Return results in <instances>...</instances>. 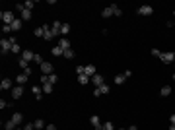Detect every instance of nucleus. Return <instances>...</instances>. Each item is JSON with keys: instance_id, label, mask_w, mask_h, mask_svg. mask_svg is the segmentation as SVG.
<instances>
[{"instance_id": "cd10ccee", "label": "nucleus", "mask_w": 175, "mask_h": 130, "mask_svg": "<svg viewBox=\"0 0 175 130\" xmlns=\"http://www.w3.org/2000/svg\"><path fill=\"white\" fill-rule=\"evenodd\" d=\"M97 89H99V93H101V95H107V93H109V85L103 84V85H99Z\"/></svg>"}, {"instance_id": "72a5a7b5", "label": "nucleus", "mask_w": 175, "mask_h": 130, "mask_svg": "<svg viewBox=\"0 0 175 130\" xmlns=\"http://www.w3.org/2000/svg\"><path fill=\"white\" fill-rule=\"evenodd\" d=\"M33 33H35V37H43V25H41V27H35V29H33Z\"/></svg>"}, {"instance_id": "1a4fd4ad", "label": "nucleus", "mask_w": 175, "mask_h": 130, "mask_svg": "<svg viewBox=\"0 0 175 130\" xmlns=\"http://www.w3.org/2000/svg\"><path fill=\"white\" fill-rule=\"evenodd\" d=\"M138 14H140V16H152V14H154V8L152 6H140L138 8Z\"/></svg>"}, {"instance_id": "de8ad7c7", "label": "nucleus", "mask_w": 175, "mask_h": 130, "mask_svg": "<svg viewBox=\"0 0 175 130\" xmlns=\"http://www.w3.org/2000/svg\"><path fill=\"white\" fill-rule=\"evenodd\" d=\"M127 130H138V126H134V124H132V126H129Z\"/></svg>"}, {"instance_id": "ea45409f", "label": "nucleus", "mask_w": 175, "mask_h": 130, "mask_svg": "<svg viewBox=\"0 0 175 130\" xmlns=\"http://www.w3.org/2000/svg\"><path fill=\"white\" fill-rule=\"evenodd\" d=\"M150 52H152V56H156V58H160V56H162V52L158 51V49H152Z\"/></svg>"}, {"instance_id": "b1692460", "label": "nucleus", "mask_w": 175, "mask_h": 130, "mask_svg": "<svg viewBox=\"0 0 175 130\" xmlns=\"http://www.w3.org/2000/svg\"><path fill=\"white\" fill-rule=\"evenodd\" d=\"M18 64H19V68H24V70H27V68H29V62H27V60H24L21 56L18 58Z\"/></svg>"}, {"instance_id": "9d476101", "label": "nucleus", "mask_w": 175, "mask_h": 130, "mask_svg": "<svg viewBox=\"0 0 175 130\" xmlns=\"http://www.w3.org/2000/svg\"><path fill=\"white\" fill-rule=\"evenodd\" d=\"M91 84H95V87H99V85L105 84V80L101 74H95V76H91Z\"/></svg>"}, {"instance_id": "864d4df0", "label": "nucleus", "mask_w": 175, "mask_h": 130, "mask_svg": "<svg viewBox=\"0 0 175 130\" xmlns=\"http://www.w3.org/2000/svg\"><path fill=\"white\" fill-rule=\"evenodd\" d=\"M173 16H175V12H173Z\"/></svg>"}, {"instance_id": "c03bdc74", "label": "nucleus", "mask_w": 175, "mask_h": 130, "mask_svg": "<svg viewBox=\"0 0 175 130\" xmlns=\"http://www.w3.org/2000/svg\"><path fill=\"white\" fill-rule=\"evenodd\" d=\"M123 74H125V78H130V76H132V72H130V70H125Z\"/></svg>"}, {"instance_id": "6ab92c4d", "label": "nucleus", "mask_w": 175, "mask_h": 130, "mask_svg": "<svg viewBox=\"0 0 175 130\" xmlns=\"http://www.w3.org/2000/svg\"><path fill=\"white\" fill-rule=\"evenodd\" d=\"M51 54L53 56H62V54H64V51H62V49H60V47H53V51H51Z\"/></svg>"}, {"instance_id": "c9c22d12", "label": "nucleus", "mask_w": 175, "mask_h": 130, "mask_svg": "<svg viewBox=\"0 0 175 130\" xmlns=\"http://www.w3.org/2000/svg\"><path fill=\"white\" fill-rule=\"evenodd\" d=\"M2 33H4V35L12 33V25H2Z\"/></svg>"}, {"instance_id": "423d86ee", "label": "nucleus", "mask_w": 175, "mask_h": 130, "mask_svg": "<svg viewBox=\"0 0 175 130\" xmlns=\"http://www.w3.org/2000/svg\"><path fill=\"white\" fill-rule=\"evenodd\" d=\"M24 95V85H16V87H12V99H19Z\"/></svg>"}, {"instance_id": "4be33fe9", "label": "nucleus", "mask_w": 175, "mask_h": 130, "mask_svg": "<svg viewBox=\"0 0 175 130\" xmlns=\"http://www.w3.org/2000/svg\"><path fill=\"white\" fill-rule=\"evenodd\" d=\"M19 16H21V20H31V16H33V14H31V10H24V12H21V14H19Z\"/></svg>"}, {"instance_id": "a19ab883", "label": "nucleus", "mask_w": 175, "mask_h": 130, "mask_svg": "<svg viewBox=\"0 0 175 130\" xmlns=\"http://www.w3.org/2000/svg\"><path fill=\"white\" fill-rule=\"evenodd\" d=\"M74 70H76V74H78V76H80V74H84L86 66H76V68H74Z\"/></svg>"}, {"instance_id": "39448f33", "label": "nucleus", "mask_w": 175, "mask_h": 130, "mask_svg": "<svg viewBox=\"0 0 175 130\" xmlns=\"http://www.w3.org/2000/svg\"><path fill=\"white\" fill-rule=\"evenodd\" d=\"M43 39H45V41L55 39V33H53V29L49 25H43Z\"/></svg>"}, {"instance_id": "37998d69", "label": "nucleus", "mask_w": 175, "mask_h": 130, "mask_svg": "<svg viewBox=\"0 0 175 130\" xmlns=\"http://www.w3.org/2000/svg\"><path fill=\"white\" fill-rule=\"evenodd\" d=\"M6 107H8V103L4 101V99H2V101H0V109H6Z\"/></svg>"}, {"instance_id": "f257e3e1", "label": "nucleus", "mask_w": 175, "mask_h": 130, "mask_svg": "<svg viewBox=\"0 0 175 130\" xmlns=\"http://www.w3.org/2000/svg\"><path fill=\"white\" fill-rule=\"evenodd\" d=\"M0 20L4 21V25H12L14 21H16V16H14V12H10V10H4V12L0 14Z\"/></svg>"}, {"instance_id": "a18cd8bd", "label": "nucleus", "mask_w": 175, "mask_h": 130, "mask_svg": "<svg viewBox=\"0 0 175 130\" xmlns=\"http://www.w3.org/2000/svg\"><path fill=\"white\" fill-rule=\"evenodd\" d=\"M45 130H57V126H55V124H47Z\"/></svg>"}, {"instance_id": "f3484780", "label": "nucleus", "mask_w": 175, "mask_h": 130, "mask_svg": "<svg viewBox=\"0 0 175 130\" xmlns=\"http://www.w3.org/2000/svg\"><path fill=\"white\" fill-rule=\"evenodd\" d=\"M31 91H33V95H35V99H41V97H43V87H39V85H33Z\"/></svg>"}, {"instance_id": "5701e85b", "label": "nucleus", "mask_w": 175, "mask_h": 130, "mask_svg": "<svg viewBox=\"0 0 175 130\" xmlns=\"http://www.w3.org/2000/svg\"><path fill=\"white\" fill-rule=\"evenodd\" d=\"M70 33V23H62V27H60V35H68Z\"/></svg>"}, {"instance_id": "ddd939ff", "label": "nucleus", "mask_w": 175, "mask_h": 130, "mask_svg": "<svg viewBox=\"0 0 175 130\" xmlns=\"http://www.w3.org/2000/svg\"><path fill=\"white\" fill-rule=\"evenodd\" d=\"M60 27H62V21H53V33H55V37H58L60 35Z\"/></svg>"}, {"instance_id": "393cba45", "label": "nucleus", "mask_w": 175, "mask_h": 130, "mask_svg": "<svg viewBox=\"0 0 175 130\" xmlns=\"http://www.w3.org/2000/svg\"><path fill=\"white\" fill-rule=\"evenodd\" d=\"M111 16H113V10H111V6H107L103 12H101V18H111Z\"/></svg>"}, {"instance_id": "6e6552de", "label": "nucleus", "mask_w": 175, "mask_h": 130, "mask_svg": "<svg viewBox=\"0 0 175 130\" xmlns=\"http://www.w3.org/2000/svg\"><path fill=\"white\" fill-rule=\"evenodd\" d=\"M84 74L88 76V78H91V76H95L97 74V68L93 64H86V70H84Z\"/></svg>"}, {"instance_id": "dca6fc26", "label": "nucleus", "mask_w": 175, "mask_h": 130, "mask_svg": "<svg viewBox=\"0 0 175 130\" xmlns=\"http://www.w3.org/2000/svg\"><path fill=\"white\" fill-rule=\"evenodd\" d=\"M0 89H2V91H4V89H12V80L4 78L2 82H0Z\"/></svg>"}, {"instance_id": "4468645a", "label": "nucleus", "mask_w": 175, "mask_h": 130, "mask_svg": "<svg viewBox=\"0 0 175 130\" xmlns=\"http://www.w3.org/2000/svg\"><path fill=\"white\" fill-rule=\"evenodd\" d=\"M21 58L27 60V62H31V60L35 58V52H33V51H24V52H21Z\"/></svg>"}, {"instance_id": "7ed1b4c3", "label": "nucleus", "mask_w": 175, "mask_h": 130, "mask_svg": "<svg viewBox=\"0 0 175 130\" xmlns=\"http://www.w3.org/2000/svg\"><path fill=\"white\" fill-rule=\"evenodd\" d=\"M160 60H162L163 64H171V62L175 60V52H162Z\"/></svg>"}, {"instance_id": "f03ea898", "label": "nucleus", "mask_w": 175, "mask_h": 130, "mask_svg": "<svg viewBox=\"0 0 175 130\" xmlns=\"http://www.w3.org/2000/svg\"><path fill=\"white\" fill-rule=\"evenodd\" d=\"M0 49H2V54L10 52V51H12V41L8 39V37H4V39L0 41Z\"/></svg>"}, {"instance_id": "7c9ffc66", "label": "nucleus", "mask_w": 175, "mask_h": 130, "mask_svg": "<svg viewBox=\"0 0 175 130\" xmlns=\"http://www.w3.org/2000/svg\"><path fill=\"white\" fill-rule=\"evenodd\" d=\"M43 93H53V84H43Z\"/></svg>"}, {"instance_id": "9b49d317", "label": "nucleus", "mask_w": 175, "mask_h": 130, "mask_svg": "<svg viewBox=\"0 0 175 130\" xmlns=\"http://www.w3.org/2000/svg\"><path fill=\"white\" fill-rule=\"evenodd\" d=\"M27 78H29V76H27L26 72H21V74H18V76H16V84H18V85L27 84Z\"/></svg>"}, {"instance_id": "a878e982", "label": "nucleus", "mask_w": 175, "mask_h": 130, "mask_svg": "<svg viewBox=\"0 0 175 130\" xmlns=\"http://www.w3.org/2000/svg\"><path fill=\"white\" fill-rule=\"evenodd\" d=\"M21 29V21H19V18H16V21L12 23V31H19Z\"/></svg>"}, {"instance_id": "c85d7f7f", "label": "nucleus", "mask_w": 175, "mask_h": 130, "mask_svg": "<svg viewBox=\"0 0 175 130\" xmlns=\"http://www.w3.org/2000/svg\"><path fill=\"white\" fill-rule=\"evenodd\" d=\"M62 56H64V58H66V60H70V58H74V56H76V52L72 51V49H68V51H66V52H64V54H62Z\"/></svg>"}, {"instance_id": "20e7f679", "label": "nucleus", "mask_w": 175, "mask_h": 130, "mask_svg": "<svg viewBox=\"0 0 175 130\" xmlns=\"http://www.w3.org/2000/svg\"><path fill=\"white\" fill-rule=\"evenodd\" d=\"M55 66L51 64V62H43L41 64V74H45V76H51V74H55Z\"/></svg>"}, {"instance_id": "4c0bfd02", "label": "nucleus", "mask_w": 175, "mask_h": 130, "mask_svg": "<svg viewBox=\"0 0 175 130\" xmlns=\"http://www.w3.org/2000/svg\"><path fill=\"white\" fill-rule=\"evenodd\" d=\"M57 80H58L57 74H51V76H49V84H57Z\"/></svg>"}, {"instance_id": "0eeeda50", "label": "nucleus", "mask_w": 175, "mask_h": 130, "mask_svg": "<svg viewBox=\"0 0 175 130\" xmlns=\"http://www.w3.org/2000/svg\"><path fill=\"white\" fill-rule=\"evenodd\" d=\"M58 47H60L64 52L68 51V49H72V47H70V41L66 39V37H60V39H58Z\"/></svg>"}, {"instance_id": "8fccbe9b", "label": "nucleus", "mask_w": 175, "mask_h": 130, "mask_svg": "<svg viewBox=\"0 0 175 130\" xmlns=\"http://www.w3.org/2000/svg\"><path fill=\"white\" fill-rule=\"evenodd\" d=\"M16 130H24V128H19V126H18V128H16Z\"/></svg>"}, {"instance_id": "603ef678", "label": "nucleus", "mask_w": 175, "mask_h": 130, "mask_svg": "<svg viewBox=\"0 0 175 130\" xmlns=\"http://www.w3.org/2000/svg\"><path fill=\"white\" fill-rule=\"evenodd\" d=\"M119 130H127V128H119Z\"/></svg>"}, {"instance_id": "79ce46f5", "label": "nucleus", "mask_w": 175, "mask_h": 130, "mask_svg": "<svg viewBox=\"0 0 175 130\" xmlns=\"http://www.w3.org/2000/svg\"><path fill=\"white\" fill-rule=\"evenodd\" d=\"M33 128H35V124L33 122H27L26 126H24V130H33Z\"/></svg>"}, {"instance_id": "bb28decb", "label": "nucleus", "mask_w": 175, "mask_h": 130, "mask_svg": "<svg viewBox=\"0 0 175 130\" xmlns=\"http://www.w3.org/2000/svg\"><path fill=\"white\" fill-rule=\"evenodd\" d=\"M125 80H127V78H125V74H119V76H115V84L117 85H123Z\"/></svg>"}, {"instance_id": "473e14b6", "label": "nucleus", "mask_w": 175, "mask_h": 130, "mask_svg": "<svg viewBox=\"0 0 175 130\" xmlns=\"http://www.w3.org/2000/svg\"><path fill=\"white\" fill-rule=\"evenodd\" d=\"M4 128H6V130H16V128H18V126H16V124H14L12 120H8V122L4 124Z\"/></svg>"}, {"instance_id": "aec40b11", "label": "nucleus", "mask_w": 175, "mask_h": 130, "mask_svg": "<svg viewBox=\"0 0 175 130\" xmlns=\"http://www.w3.org/2000/svg\"><path fill=\"white\" fill-rule=\"evenodd\" d=\"M90 80H91V78H88L86 74H80V76H78V84L86 85V84H90Z\"/></svg>"}, {"instance_id": "58836bf2", "label": "nucleus", "mask_w": 175, "mask_h": 130, "mask_svg": "<svg viewBox=\"0 0 175 130\" xmlns=\"http://www.w3.org/2000/svg\"><path fill=\"white\" fill-rule=\"evenodd\" d=\"M10 52H18V54H19V52H24V51H19V45H18V43H14V45H12V51H10Z\"/></svg>"}, {"instance_id": "3c124183", "label": "nucleus", "mask_w": 175, "mask_h": 130, "mask_svg": "<svg viewBox=\"0 0 175 130\" xmlns=\"http://www.w3.org/2000/svg\"><path fill=\"white\" fill-rule=\"evenodd\" d=\"M173 80H175V72H173Z\"/></svg>"}, {"instance_id": "f704fd0d", "label": "nucleus", "mask_w": 175, "mask_h": 130, "mask_svg": "<svg viewBox=\"0 0 175 130\" xmlns=\"http://www.w3.org/2000/svg\"><path fill=\"white\" fill-rule=\"evenodd\" d=\"M101 130H115V128H113V122H111V120H109V122H105L103 126H101Z\"/></svg>"}, {"instance_id": "c756f323", "label": "nucleus", "mask_w": 175, "mask_h": 130, "mask_svg": "<svg viewBox=\"0 0 175 130\" xmlns=\"http://www.w3.org/2000/svg\"><path fill=\"white\" fill-rule=\"evenodd\" d=\"M33 124H35V128H37V130H41V128H47V126H45V122H43V118H37V120H35Z\"/></svg>"}, {"instance_id": "2f4dec72", "label": "nucleus", "mask_w": 175, "mask_h": 130, "mask_svg": "<svg viewBox=\"0 0 175 130\" xmlns=\"http://www.w3.org/2000/svg\"><path fill=\"white\" fill-rule=\"evenodd\" d=\"M24 6H26V10H33L35 8V2L33 0H27V2H24Z\"/></svg>"}, {"instance_id": "09e8293b", "label": "nucleus", "mask_w": 175, "mask_h": 130, "mask_svg": "<svg viewBox=\"0 0 175 130\" xmlns=\"http://www.w3.org/2000/svg\"><path fill=\"white\" fill-rule=\"evenodd\" d=\"M169 130H175V124H171V126H169Z\"/></svg>"}, {"instance_id": "f8f14e48", "label": "nucleus", "mask_w": 175, "mask_h": 130, "mask_svg": "<svg viewBox=\"0 0 175 130\" xmlns=\"http://www.w3.org/2000/svg\"><path fill=\"white\" fill-rule=\"evenodd\" d=\"M90 122H91V126H93V128H95V130H101V126H103V124H101V120H99V117H97V115H93V117L90 118Z\"/></svg>"}, {"instance_id": "e433bc0d", "label": "nucleus", "mask_w": 175, "mask_h": 130, "mask_svg": "<svg viewBox=\"0 0 175 130\" xmlns=\"http://www.w3.org/2000/svg\"><path fill=\"white\" fill-rule=\"evenodd\" d=\"M33 60H35V62H37L39 66H41V64H43V62H45V60L41 58V54H37V52H35V58H33Z\"/></svg>"}, {"instance_id": "a211bd4d", "label": "nucleus", "mask_w": 175, "mask_h": 130, "mask_svg": "<svg viewBox=\"0 0 175 130\" xmlns=\"http://www.w3.org/2000/svg\"><path fill=\"white\" fill-rule=\"evenodd\" d=\"M160 95H162V97H167V95H171V85H162Z\"/></svg>"}, {"instance_id": "412c9836", "label": "nucleus", "mask_w": 175, "mask_h": 130, "mask_svg": "<svg viewBox=\"0 0 175 130\" xmlns=\"http://www.w3.org/2000/svg\"><path fill=\"white\" fill-rule=\"evenodd\" d=\"M111 10H113V16H117V18H119V16H123V10L117 6V4H111Z\"/></svg>"}, {"instance_id": "2eb2a0df", "label": "nucleus", "mask_w": 175, "mask_h": 130, "mask_svg": "<svg viewBox=\"0 0 175 130\" xmlns=\"http://www.w3.org/2000/svg\"><path fill=\"white\" fill-rule=\"evenodd\" d=\"M10 120H12V122L16 124V126H19V122L24 120V115H21V113H14V115H12V118H10Z\"/></svg>"}, {"instance_id": "49530a36", "label": "nucleus", "mask_w": 175, "mask_h": 130, "mask_svg": "<svg viewBox=\"0 0 175 130\" xmlns=\"http://www.w3.org/2000/svg\"><path fill=\"white\" fill-rule=\"evenodd\" d=\"M169 122H171V124H175V115H171V117H169Z\"/></svg>"}]
</instances>
